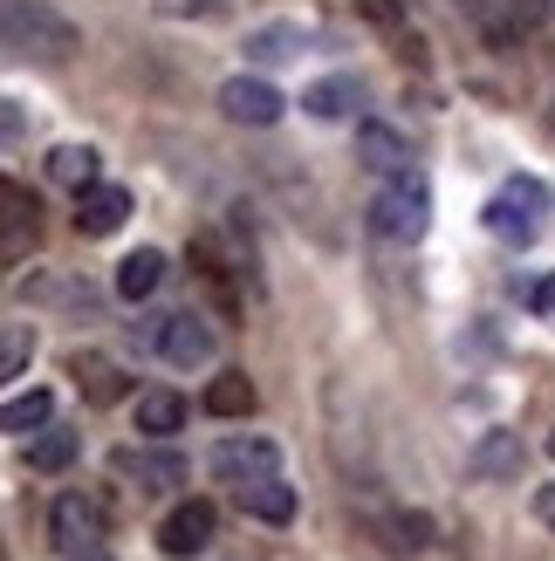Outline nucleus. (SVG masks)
<instances>
[{
    "mask_svg": "<svg viewBox=\"0 0 555 561\" xmlns=\"http://www.w3.org/2000/svg\"><path fill=\"white\" fill-rule=\"evenodd\" d=\"M145 343H151L165 363H179V370H200V363H213L219 335H213V322H206V316L179 308V316H151V322H145Z\"/></svg>",
    "mask_w": 555,
    "mask_h": 561,
    "instance_id": "7ed1b4c3",
    "label": "nucleus"
},
{
    "mask_svg": "<svg viewBox=\"0 0 555 561\" xmlns=\"http://www.w3.org/2000/svg\"><path fill=\"white\" fill-rule=\"evenodd\" d=\"M97 151L90 145H63V151H48V179L55 185H69V192H82V185H97Z\"/></svg>",
    "mask_w": 555,
    "mask_h": 561,
    "instance_id": "412c9836",
    "label": "nucleus"
},
{
    "mask_svg": "<svg viewBox=\"0 0 555 561\" xmlns=\"http://www.w3.org/2000/svg\"><path fill=\"white\" fill-rule=\"evenodd\" d=\"M82 453V432H63V425H42L27 438V466L35 472H69V459Z\"/></svg>",
    "mask_w": 555,
    "mask_h": 561,
    "instance_id": "f3484780",
    "label": "nucleus"
},
{
    "mask_svg": "<svg viewBox=\"0 0 555 561\" xmlns=\"http://www.w3.org/2000/svg\"><path fill=\"white\" fill-rule=\"evenodd\" d=\"M240 493V514H254V520H268V527H288L295 520V486L282 480V472H261V480H247V486H234Z\"/></svg>",
    "mask_w": 555,
    "mask_h": 561,
    "instance_id": "9b49d317",
    "label": "nucleus"
},
{
    "mask_svg": "<svg viewBox=\"0 0 555 561\" xmlns=\"http://www.w3.org/2000/svg\"><path fill=\"white\" fill-rule=\"evenodd\" d=\"M521 432H480V445H474V459H466V472L474 480H514L521 472Z\"/></svg>",
    "mask_w": 555,
    "mask_h": 561,
    "instance_id": "2eb2a0df",
    "label": "nucleus"
},
{
    "mask_svg": "<svg viewBox=\"0 0 555 561\" xmlns=\"http://www.w3.org/2000/svg\"><path fill=\"white\" fill-rule=\"evenodd\" d=\"M548 130H555V96H548Z\"/></svg>",
    "mask_w": 555,
    "mask_h": 561,
    "instance_id": "473e14b6",
    "label": "nucleus"
},
{
    "mask_svg": "<svg viewBox=\"0 0 555 561\" xmlns=\"http://www.w3.org/2000/svg\"><path fill=\"white\" fill-rule=\"evenodd\" d=\"M219 535V514H213V500H179L172 514L158 520V548L172 554V561H192V554H206Z\"/></svg>",
    "mask_w": 555,
    "mask_h": 561,
    "instance_id": "39448f33",
    "label": "nucleus"
},
{
    "mask_svg": "<svg viewBox=\"0 0 555 561\" xmlns=\"http://www.w3.org/2000/svg\"><path fill=\"white\" fill-rule=\"evenodd\" d=\"M480 227H487L494 240H508V247H529V240L542 233V213H535V206H521L514 192H501V199H487Z\"/></svg>",
    "mask_w": 555,
    "mask_h": 561,
    "instance_id": "4468645a",
    "label": "nucleus"
},
{
    "mask_svg": "<svg viewBox=\"0 0 555 561\" xmlns=\"http://www.w3.org/2000/svg\"><path fill=\"white\" fill-rule=\"evenodd\" d=\"M254 404H261V390L247 383L240 370H227V377H213V383H206V411H213V417H247Z\"/></svg>",
    "mask_w": 555,
    "mask_h": 561,
    "instance_id": "aec40b11",
    "label": "nucleus"
},
{
    "mask_svg": "<svg viewBox=\"0 0 555 561\" xmlns=\"http://www.w3.org/2000/svg\"><path fill=\"white\" fill-rule=\"evenodd\" d=\"M282 466V453H274L268 438H227V445H213V480H227V486H247V480H261V472Z\"/></svg>",
    "mask_w": 555,
    "mask_h": 561,
    "instance_id": "9d476101",
    "label": "nucleus"
},
{
    "mask_svg": "<svg viewBox=\"0 0 555 561\" xmlns=\"http://www.w3.org/2000/svg\"><path fill=\"white\" fill-rule=\"evenodd\" d=\"M185 425V398L179 390H145V398H137V432L145 438H172Z\"/></svg>",
    "mask_w": 555,
    "mask_h": 561,
    "instance_id": "a211bd4d",
    "label": "nucleus"
},
{
    "mask_svg": "<svg viewBox=\"0 0 555 561\" xmlns=\"http://www.w3.org/2000/svg\"><path fill=\"white\" fill-rule=\"evenodd\" d=\"M14 137H27V103H14V96H0V151H8Z\"/></svg>",
    "mask_w": 555,
    "mask_h": 561,
    "instance_id": "a878e982",
    "label": "nucleus"
},
{
    "mask_svg": "<svg viewBox=\"0 0 555 561\" xmlns=\"http://www.w3.org/2000/svg\"><path fill=\"white\" fill-rule=\"evenodd\" d=\"M295 27H261L254 42H247V55H254V62H282V55H295Z\"/></svg>",
    "mask_w": 555,
    "mask_h": 561,
    "instance_id": "393cba45",
    "label": "nucleus"
},
{
    "mask_svg": "<svg viewBox=\"0 0 555 561\" xmlns=\"http://www.w3.org/2000/svg\"><path fill=\"white\" fill-rule=\"evenodd\" d=\"M0 48L35 55V62H69L82 48V27L55 14L48 0H0Z\"/></svg>",
    "mask_w": 555,
    "mask_h": 561,
    "instance_id": "f257e3e1",
    "label": "nucleus"
},
{
    "mask_svg": "<svg viewBox=\"0 0 555 561\" xmlns=\"http://www.w3.org/2000/svg\"><path fill=\"white\" fill-rule=\"evenodd\" d=\"M529 308H535V316H555V274L529 288Z\"/></svg>",
    "mask_w": 555,
    "mask_h": 561,
    "instance_id": "c756f323",
    "label": "nucleus"
},
{
    "mask_svg": "<svg viewBox=\"0 0 555 561\" xmlns=\"http://www.w3.org/2000/svg\"><path fill=\"white\" fill-rule=\"evenodd\" d=\"M185 453H172V445H137V453H117V480H131L137 493H172L185 486Z\"/></svg>",
    "mask_w": 555,
    "mask_h": 561,
    "instance_id": "0eeeda50",
    "label": "nucleus"
},
{
    "mask_svg": "<svg viewBox=\"0 0 555 561\" xmlns=\"http://www.w3.org/2000/svg\"><path fill=\"white\" fill-rule=\"evenodd\" d=\"M158 280H165V254H158V247H137V254L117 261V301H131V308L151 301Z\"/></svg>",
    "mask_w": 555,
    "mask_h": 561,
    "instance_id": "dca6fc26",
    "label": "nucleus"
},
{
    "mask_svg": "<svg viewBox=\"0 0 555 561\" xmlns=\"http://www.w3.org/2000/svg\"><path fill=\"white\" fill-rule=\"evenodd\" d=\"M124 219H131V192H124V185H103V179H97V185L76 192V233H82V240L117 233Z\"/></svg>",
    "mask_w": 555,
    "mask_h": 561,
    "instance_id": "1a4fd4ad",
    "label": "nucleus"
},
{
    "mask_svg": "<svg viewBox=\"0 0 555 561\" xmlns=\"http://www.w3.org/2000/svg\"><path fill=\"white\" fill-rule=\"evenodd\" d=\"M350 103H356V76H322V82H309V90H302V110H309V117H350Z\"/></svg>",
    "mask_w": 555,
    "mask_h": 561,
    "instance_id": "6ab92c4d",
    "label": "nucleus"
},
{
    "mask_svg": "<svg viewBox=\"0 0 555 561\" xmlns=\"http://www.w3.org/2000/svg\"><path fill=\"white\" fill-rule=\"evenodd\" d=\"M27 363H35V329L8 322V329H0V390H8L14 377H27Z\"/></svg>",
    "mask_w": 555,
    "mask_h": 561,
    "instance_id": "b1692460",
    "label": "nucleus"
},
{
    "mask_svg": "<svg viewBox=\"0 0 555 561\" xmlns=\"http://www.w3.org/2000/svg\"><path fill=\"white\" fill-rule=\"evenodd\" d=\"M508 8H514V27H542L555 14V0H508Z\"/></svg>",
    "mask_w": 555,
    "mask_h": 561,
    "instance_id": "c85d7f7f",
    "label": "nucleus"
},
{
    "mask_svg": "<svg viewBox=\"0 0 555 561\" xmlns=\"http://www.w3.org/2000/svg\"><path fill=\"white\" fill-rule=\"evenodd\" d=\"M377 535H384V548H398V554H419L426 541H432V520L426 514H377Z\"/></svg>",
    "mask_w": 555,
    "mask_h": 561,
    "instance_id": "5701e85b",
    "label": "nucleus"
},
{
    "mask_svg": "<svg viewBox=\"0 0 555 561\" xmlns=\"http://www.w3.org/2000/svg\"><path fill=\"white\" fill-rule=\"evenodd\" d=\"M548 453H555V432H548Z\"/></svg>",
    "mask_w": 555,
    "mask_h": 561,
    "instance_id": "72a5a7b5",
    "label": "nucleus"
},
{
    "mask_svg": "<svg viewBox=\"0 0 555 561\" xmlns=\"http://www.w3.org/2000/svg\"><path fill=\"white\" fill-rule=\"evenodd\" d=\"M356 158H364L377 179H405V172H411V145H405L398 130H384V124H364V130H356Z\"/></svg>",
    "mask_w": 555,
    "mask_h": 561,
    "instance_id": "ddd939ff",
    "label": "nucleus"
},
{
    "mask_svg": "<svg viewBox=\"0 0 555 561\" xmlns=\"http://www.w3.org/2000/svg\"><path fill=\"white\" fill-rule=\"evenodd\" d=\"M48 541L63 548L69 561H76V554H97V541H103V500L63 493V500L48 507Z\"/></svg>",
    "mask_w": 555,
    "mask_h": 561,
    "instance_id": "20e7f679",
    "label": "nucleus"
},
{
    "mask_svg": "<svg viewBox=\"0 0 555 561\" xmlns=\"http://www.w3.org/2000/svg\"><path fill=\"white\" fill-rule=\"evenodd\" d=\"M35 240H42V206H35V192L14 185V179H0V261H21Z\"/></svg>",
    "mask_w": 555,
    "mask_h": 561,
    "instance_id": "423d86ee",
    "label": "nucleus"
},
{
    "mask_svg": "<svg viewBox=\"0 0 555 561\" xmlns=\"http://www.w3.org/2000/svg\"><path fill=\"white\" fill-rule=\"evenodd\" d=\"M535 520H542V527H555V480L535 493Z\"/></svg>",
    "mask_w": 555,
    "mask_h": 561,
    "instance_id": "7c9ffc66",
    "label": "nucleus"
},
{
    "mask_svg": "<svg viewBox=\"0 0 555 561\" xmlns=\"http://www.w3.org/2000/svg\"><path fill=\"white\" fill-rule=\"evenodd\" d=\"M219 110H227L234 124H254V130H268V124H282L288 96L274 90V82H261V76H234V82H219Z\"/></svg>",
    "mask_w": 555,
    "mask_h": 561,
    "instance_id": "6e6552de",
    "label": "nucleus"
},
{
    "mask_svg": "<svg viewBox=\"0 0 555 561\" xmlns=\"http://www.w3.org/2000/svg\"><path fill=\"white\" fill-rule=\"evenodd\" d=\"M501 192H514L521 206H535V213H548V185H542V179H508Z\"/></svg>",
    "mask_w": 555,
    "mask_h": 561,
    "instance_id": "cd10ccee",
    "label": "nucleus"
},
{
    "mask_svg": "<svg viewBox=\"0 0 555 561\" xmlns=\"http://www.w3.org/2000/svg\"><path fill=\"white\" fill-rule=\"evenodd\" d=\"M55 417V398L48 390H27V398H14V404H0V432H14V438H27V432H42Z\"/></svg>",
    "mask_w": 555,
    "mask_h": 561,
    "instance_id": "4be33fe9",
    "label": "nucleus"
},
{
    "mask_svg": "<svg viewBox=\"0 0 555 561\" xmlns=\"http://www.w3.org/2000/svg\"><path fill=\"white\" fill-rule=\"evenodd\" d=\"M356 14H364L371 27H398L405 21V0H356Z\"/></svg>",
    "mask_w": 555,
    "mask_h": 561,
    "instance_id": "bb28decb",
    "label": "nucleus"
},
{
    "mask_svg": "<svg viewBox=\"0 0 555 561\" xmlns=\"http://www.w3.org/2000/svg\"><path fill=\"white\" fill-rule=\"evenodd\" d=\"M76 561H110V554H103V548H97V554H76Z\"/></svg>",
    "mask_w": 555,
    "mask_h": 561,
    "instance_id": "2f4dec72",
    "label": "nucleus"
},
{
    "mask_svg": "<svg viewBox=\"0 0 555 561\" xmlns=\"http://www.w3.org/2000/svg\"><path fill=\"white\" fill-rule=\"evenodd\" d=\"M364 219H371V233H377V240H398V247L426 240V227H432V192H426V179H419V172L384 179V192L371 199Z\"/></svg>",
    "mask_w": 555,
    "mask_h": 561,
    "instance_id": "f03ea898",
    "label": "nucleus"
},
{
    "mask_svg": "<svg viewBox=\"0 0 555 561\" xmlns=\"http://www.w3.org/2000/svg\"><path fill=\"white\" fill-rule=\"evenodd\" d=\"M69 377L82 383V398H90V404H117L124 390H131V377H124L110 356H97V350H76V356H69Z\"/></svg>",
    "mask_w": 555,
    "mask_h": 561,
    "instance_id": "f8f14e48",
    "label": "nucleus"
}]
</instances>
